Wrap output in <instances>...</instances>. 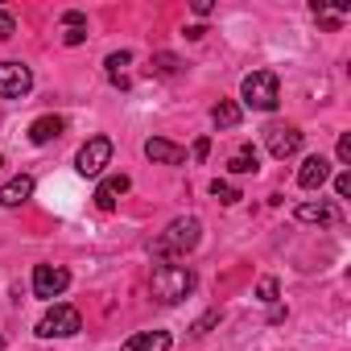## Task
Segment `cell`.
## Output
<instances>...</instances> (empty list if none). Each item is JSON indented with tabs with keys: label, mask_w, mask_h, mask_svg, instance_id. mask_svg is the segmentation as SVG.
<instances>
[{
	"label": "cell",
	"mask_w": 351,
	"mask_h": 351,
	"mask_svg": "<svg viewBox=\"0 0 351 351\" xmlns=\"http://www.w3.org/2000/svg\"><path fill=\"white\" fill-rule=\"evenodd\" d=\"M211 120H215V128H236V124H240V108H236L232 99H219V104L211 108Z\"/></svg>",
	"instance_id": "obj_19"
},
{
	"label": "cell",
	"mask_w": 351,
	"mask_h": 351,
	"mask_svg": "<svg viewBox=\"0 0 351 351\" xmlns=\"http://www.w3.org/2000/svg\"><path fill=\"white\" fill-rule=\"evenodd\" d=\"M29 195H34V178L29 173H17V178H9L5 186H0V207H21V203H29Z\"/></svg>",
	"instance_id": "obj_12"
},
{
	"label": "cell",
	"mask_w": 351,
	"mask_h": 351,
	"mask_svg": "<svg viewBox=\"0 0 351 351\" xmlns=\"http://www.w3.org/2000/svg\"><path fill=\"white\" fill-rule=\"evenodd\" d=\"M34 91V71L25 62H0V99H21Z\"/></svg>",
	"instance_id": "obj_7"
},
{
	"label": "cell",
	"mask_w": 351,
	"mask_h": 351,
	"mask_svg": "<svg viewBox=\"0 0 351 351\" xmlns=\"http://www.w3.org/2000/svg\"><path fill=\"white\" fill-rule=\"evenodd\" d=\"M219 318H223V310H219V306H211V310H207V314H203V318H199V322L191 326V335H195V339H203V335H207V330H211V326H215Z\"/></svg>",
	"instance_id": "obj_22"
},
{
	"label": "cell",
	"mask_w": 351,
	"mask_h": 351,
	"mask_svg": "<svg viewBox=\"0 0 351 351\" xmlns=\"http://www.w3.org/2000/svg\"><path fill=\"white\" fill-rule=\"evenodd\" d=\"M310 9H314V17H318V21H322L326 29H339V25H343V17L351 13L347 5H322V0H314Z\"/></svg>",
	"instance_id": "obj_18"
},
{
	"label": "cell",
	"mask_w": 351,
	"mask_h": 351,
	"mask_svg": "<svg viewBox=\"0 0 351 351\" xmlns=\"http://www.w3.org/2000/svg\"><path fill=\"white\" fill-rule=\"evenodd\" d=\"M62 42H66V46H83V42H87V29H66Z\"/></svg>",
	"instance_id": "obj_28"
},
{
	"label": "cell",
	"mask_w": 351,
	"mask_h": 351,
	"mask_svg": "<svg viewBox=\"0 0 351 351\" xmlns=\"http://www.w3.org/2000/svg\"><path fill=\"white\" fill-rule=\"evenodd\" d=\"M66 285H71V273L62 265H34V298L54 302L66 293Z\"/></svg>",
	"instance_id": "obj_6"
},
{
	"label": "cell",
	"mask_w": 351,
	"mask_h": 351,
	"mask_svg": "<svg viewBox=\"0 0 351 351\" xmlns=\"http://www.w3.org/2000/svg\"><path fill=\"white\" fill-rule=\"evenodd\" d=\"M128 62H132V54H128V50L108 54V62H104V66H108V79H112L116 87H128V79H124V66H128Z\"/></svg>",
	"instance_id": "obj_20"
},
{
	"label": "cell",
	"mask_w": 351,
	"mask_h": 351,
	"mask_svg": "<svg viewBox=\"0 0 351 351\" xmlns=\"http://www.w3.org/2000/svg\"><path fill=\"white\" fill-rule=\"evenodd\" d=\"M195 13L199 17H211V0H195Z\"/></svg>",
	"instance_id": "obj_30"
},
{
	"label": "cell",
	"mask_w": 351,
	"mask_h": 351,
	"mask_svg": "<svg viewBox=\"0 0 351 351\" xmlns=\"http://www.w3.org/2000/svg\"><path fill=\"white\" fill-rule=\"evenodd\" d=\"M128 186H132V182H128V173H112V178H104L99 191H95V207H99V211H112L116 199L128 195Z\"/></svg>",
	"instance_id": "obj_13"
},
{
	"label": "cell",
	"mask_w": 351,
	"mask_h": 351,
	"mask_svg": "<svg viewBox=\"0 0 351 351\" xmlns=\"http://www.w3.org/2000/svg\"><path fill=\"white\" fill-rule=\"evenodd\" d=\"M265 149H269L277 161H285V157H293V153L302 149V132H298L293 124H269V128H265Z\"/></svg>",
	"instance_id": "obj_8"
},
{
	"label": "cell",
	"mask_w": 351,
	"mask_h": 351,
	"mask_svg": "<svg viewBox=\"0 0 351 351\" xmlns=\"http://www.w3.org/2000/svg\"><path fill=\"white\" fill-rule=\"evenodd\" d=\"M335 195H339V199L351 195V173H339V178H335Z\"/></svg>",
	"instance_id": "obj_27"
},
{
	"label": "cell",
	"mask_w": 351,
	"mask_h": 351,
	"mask_svg": "<svg viewBox=\"0 0 351 351\" xmlns=\"http://www.w3.org/2000/svg\"><path fill=\"white\" fill-rule=\"evenodd\" d=\"M108 161H112V141H108V136H91V141L75 153V169L83 173V178H99Z\"/></svg>",
	"instance_id": "obj_5"
},
{
	"label": "cell",
	"mask_w": 351,
	"mask_h": 351,
	"mask_svg": "<svg viewBox=\"0 0 351 351\" xmlns=\"http://www.w3.org/2000/svg\"><path fill=\"white\" fill-rule=\"evenodd\" d=\"M169 347H173V339H169L165 330H141V335L124 339L120 351H169Z\"/></svg>",
	"instance_id": "obj_14"
},
{
	"label": "cell",
	"mask_w": 351,
	"mask_h": 351,
	"mask_svg": "<svg viewBox=\"0 0 351 351\" xmlns=\"http://www.w3.org/2000/svg\"><path fill=\"white\" fill-rule=\"evenodd\" d=\"M62 116H38L34 124H29V141L34 145H50V141H58L62 136Z\"/></svg>",
	"instance_id": "obj_15"
},
{
	"label": "cell",
	"mask_w": 351,
	"mask_h": 351,
	"mask_svg": "<svg viewBox=\"0 0 351 351\" xmlns=\"http://www.w3.org/2000/svg\"><path fill=\"white\" fill-rule=\"evenodd\" d=\"M0 351H5V339H0Z\"/></svg>",
	"instance_id": "obj_32"
},
{
	"label": "cell",
	"mask_w": 351,
	"mask_h": 351,
	"mask_svg": "<svg viewBox=\"0 0 351 351\" xmlns=\"http://www.w3.org/2000/svg\"><path fill=\"white\" fill-rule=\"evenodd\" d=\"M145 157L157 161V165H182L186 161V149H178L173 141H165V136H149L145 141Z\"/></svg>",
	"instance_id": "obj_11"
},
{
	"label": "cell",
	"mask_w": 351,
	"mask_h": 351,
	"mask_svg": "<svg viewBox=\"0 0 351 351\" xmlns=\"http://www.w3.org/2000/svg\"><path fill=\"white\" fill-rule=\"evenodd\" d=\"M149 71H153L157 79H178V75L186 71V62H182L178 54H165V50H161V54L149 58Z\"/></svg>",
	"instance_id": "obj_16"
},
{
	"label": "cell",
	"mask_w": 351,
	"mask_h": 351,
	"mask_svg": "<svg viewBox=\"0 0 351 351\" xmlns=\"http://www.w3.org/2000/svg\"><path fill=\"white\" fill-rule=\"evenodd\" d=\"M326 182H330V161H326L322 153L306 157L302 169H298V186H302V191H322Z\"/></svg>",
	"instance_id": "obj_9"
},
{
	"label": "cell",
	"mask_w": 351,
	"mask_h": 351,
	"mask_svg": "<svg viewBox=\"0 0 351 351\" xmlns=\"http://www.w3.org/2000/svg\"><path fill=\"white\" fill-rule=\"evenodd\" d=\"M62 25H66V29H87V17H83L79 9H66V13H62Z\"/></svg>",
	"instance_id": "obj_25"
},
{
	"label": "cell",
	"mask_w": 351,
	"mask_h": 351,
	"mask_svg": "<svg viewBox=\"0 0 351 351\" xmlns=\"http://www.w3.org/2000/svg\"><path fill=\"white\" fill-rule=\"evenodd\" d=\"M211 195H215L223 207H232V203H240V199H244V195H240L232 182H223V178H215V182H211Z\"/></svg>",
	"instance_id": "obj_21"
},
{
	"label": "cell",
	"mask_w": 351,
	"mask_h": 351,
	"mask_svg": "<svg viewBox=\"0 0 351 351\" xmlns=\"http://www.w3.org/2000/svg\"><path fill=\"white\" fill-rule=\"evenodd\" d=\"M240 95H244V108H252V112H273L277 99H281V83H277L273 71H252V75H244Z\"/></svg>",
	"instance_id": "obj_3"
},
{
	"label": "cell",
	"mask_w": 351,
	"mask_h": 351,
	"mask_svg": "<svg viewBox=\"0 0 351 351\" xmlns=\"http://www.w3.org/2000/svg\"><path fill=\"white\" fill-rule=\"evenodd\" d=\"M207 153H211V141H207V136H199V141H195V149H191V157H195V161H207Z\"/></svg>",
	"instance_id": "obj_26"
},
{
	"label": "cell",
	"mask_w": 351,
	"mask_h": 351,
	"mask_svg": "<svg viewBox=\"0 0 351 351\" xmlns=\"http://www.w3.org/2000/svg\"><path fill=\"white\" fill-rule=\"evenodd\" d=\"M293 219H298V223H318V228H335V223H339L343 215H339V207H335V203H322V199H318V203H298V207H293Z\"/></svg>",
	"instance_id": "obj_10"
},
{
	"label": "cell",
	"mask_w": 351,
	"mask_h": 351,
	"mask_svg": "<svg viewBox=\"0 0 351 351\" xmlns=\"http://www.w3.org/2000/svg\"><path fill=\"white\" fill-rule=\"evenodd\" d=\"M339 161H351V132L339 136Z\"/></svg>",
	"instance_id": "obj_29"
},
{
	"label": "cell",
	"mask_w": 351,
	"mask_h": 351,
	"mask_svg": "<svg viewBox=\"0 0 351 351\" xmlns=\"http://www.w3.org/2000/svg\"><path fill=\"white\" fill-rule=\"evenodd\" d=\"M199 240H203V223L195 219V215H182V219H173L153 244H149V252L153 256H186V252H195L199 248Z\"/></svg>",
	"instance_id": "obj_2"
},
{
	"label": "cell",
	"mask_w": 351,
	"mask_h": 351,
	"mask_svg": "<svg viewBox=\"0 0 351 351\" xmlns=\"http://www.w3.org/2000/svg\"><path fill=\"white\" fill-rule=\"evenodd\" d=\"M277 289H281L277 277H265V281L256 285V298H261V302H277Z\"/></svg>",
	"instance_id": "obj_23"
},
{
	"label": "cell",
	"mask_w": 351,
	"mask_h": 351,
	"mask_svg": "<svg viewBox=\"0 0 351 351\" xmlns=\"http://www.w3.org/2000/svg\"><path fill=\"white\" fill-rule=\"evenodd\" d=\"M17 34V21H13V13H5V9H0V42H9Z\"/></svg>",
	"instance_id": "obj_24"
},
{
	"label": "cell",
	"mask_w": 351,
	"mask_h": 351,
	"mask_svg": "<svg viewBox=\"0 0 351 351\" xmlns=\"http://www.w3.org/2000/svg\"><path fill=\"white\" fill-rule=\"evenodd\" d=\"M195 285H199L195 269H186V265H157L153 281H149V293L157 302H165V306H178V302H186L195 293Z\"/></svg>",
	"instance_id": "obj_1"
},
{
	"label": "cell",
	"mask_w": 351,
	"mask_h": 351,
	"mask_svg": "<svg viewBox=\"0 0 351 351\" xmlns=\"http://www.w3.org/2000/svg\"><path fill=\"white\" fill-rule=\"evenodd\" d=\"M228 169H232V173H256V169H261L256 149H252V145H240V149L228 157Z\"/></svg>",
	"instance_id": "obj_17"
},
{
	"label": "cell",
	"mask_w": 351,
	"mask_h": 351,
	"mask_svg": "<svg viewBox=\"0 0 351 351\" xmlns=\"http://www.w3.org/2000/svg\"><path fill=\"white\" fill-rule=\"evenodd\" d=\"M79 330H83V318H79L75 306H54V310H46V318L38 322V335H42V339H71V335H79Z\"/></svg>",
	"instance_id": "obj_4"
},
{
	"label": "cell",
	"mask_w": 351,
	"mask_h": 351,
	"mask_svg": "<svg viewBox=\"0 0 351 351\" xmlns=\"http://www.w3.org/2000/svg\"><path fill=\"white\" fill-rule=\"evenodd\" d=\"M0 169H5V153H0Z\"/></svg>",
	"instance_id": "obj_31"
}]
</instances>
